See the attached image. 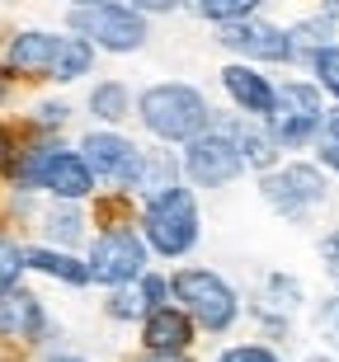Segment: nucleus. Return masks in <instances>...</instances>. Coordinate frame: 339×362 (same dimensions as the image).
Segmentation results:
<instances>
[{
	"instance_id": "f257e3e1",
	"label": "nucleus",
	"mask_w": 339,
	"mask_h": 362,
	"mask_svg": "<svg viewBox=\"0 0 339 362\" xmlns=\"http://www.w3.org/2000/svg\"><path fill=\"white\" fill-rule=\"evenodd\" d=\"M137 226H142V240H146L151 255H161V259L193 255V250H198V235H203V212H198L193 188L179 179V184L142 198Z\"/></svg>"
},
{
	"instance_id": "0eeeda50",
	"label": "nucleus",
	"mask_w": 339,
	"mask_h": 362,
	"mask_svg": "<svg viewBox=\"0 0 339 362\" xmlns=\"http://www.w3.org/2000/svg\"><path fill=\"white\" fill-rule=\"evenodd\" d=\"M179 170H184V179H189L193 188H226L245 175V156H241V146L231 141L226 127L207 122L198 136H189V141L179 146Z\"/></svg>"
},
{
	"instance_id": "f3484780",
	"label": "nucleus",
	"mask_w": 339,
	"mask_h": 362,
	"mask_svg": "<svg viewBox=\"0 0 339 362\" xmlns=\"http://www.w3.org/2000/svg\"><path fill=\"white\" fill-rule=\"evenodd\" d=\"M38 230H42V245H57V250H76V245L85 240V230H90V221H85L81 202H57L38 216Z\"/></svg>"
},
{
	"instance_id": "7ed1b4c3",
	"label": "nucleus",
	"mask_w": 339,
	"mask_h": 362,
	"mask_svg": "<svg viewBox=\"0 0 339 362\" xmlns=\"http://www.w3.org/2000/svg\"><path fill=\"white\" fill-rule=\"evenodd\" d=\"M170 301L189 310L193 325L207 334H226L241 320V292L212 269H175L170 273Z\"/></svg>"
},
{
	"instance_id": "aec40b11",
	"label": "nucleus",
	"mask_w": 339,
	"mask_h": 362,
	"mask_svg": "<svg viewBox=\"0 0 339 362\" xmlns=\"http://www.w3.org/2000/svg\"><path fill=\"white\" fill-rule=\"evenodd\" d=\"M184 179V170H179V156H170V151H142V175H137V198H151V193H161V188L179 184Z\"/></svg>"
},
{
	"instance_id": "c756f323",
	"label": "nucleus",
	"mask_w": 339,
	"mask_h": 362,
	"mask_svg": "<svg viewBox=\"0 0 339 362\" xmlns=\"http://www.w3.org/2000/svg\"><path fill=\"white\" fill-rule=\"evenodd\" d=\"M137 292H142V301H146V310H156V306H170V278L165 273H142L137 278Z\"/></svg>"
},
{
	"instance_id": "ddd939ff",
	"label": "nucleus",
	"mask_w": 339,
	"mask_h": 362,
	"mask_svg": "<svg viewBox=\"0 0 339 362\" xmlns=\"http://www.w3.org/2000/svg\"><path fill=\"white\" fill-rule=\"evenodd\" d=\"M47 334V306L42 296H33L28 287H5L0 292V339L10 344H38Z\"/></svg>"
},
{
	"instance_id": "f704fd0d",
	"label": "nucleus",
	"mask_w": 339,
	"mask_h": 362,
	"mask_svg": "<svg viewBox=\"0 0 339 362\" xmlns=\"http://www.w3.org/2000/svg\"><path fill=\"white\" fill-rule=\"evenodd\" d=\"M67 10H90V5H104V0H62Z\"/></svg>"
},
{
	"instance_id": "2eb2a0df",
	"label": "nucleus",
	"mask_w": 339,
	"mask_h": 362,
	"mask_svg": "<svg viewBox=\"0 0 339 362\" xmlns=\"http://www.w3.org/2000/svg\"><path fill=\"white\" fill-rule=\"evenodd\" d=\"M193 339H198V325L175 301L142 315V349H151V353H189Z\"/></svg>"
},
{
	"instance_id": "58836bf2",
	"label": "nucleus",
	"mask_w": 339,
	"mask_h": 362,
	"mask_svg": "<svg viewBox=\"0 0 339 362\" xmlns=\"http://www.w3.org/2000/svg\"><path fill=\"white\" fill-rule=\"evenodd\" d=\"M321 10H330V14H339V0H321Z\"/></svg>"
},
{
	"instance_id": "9b49d317",
	"label": "nucleus",
	"mask_w": 339,
	"mask_h": 362,
	"mask_svg": "<svg viewBox=\"0 0 339 362\" xmlns=\"http://www.w3.org/2000/svg\"><path fill=\"white\" fill-rule=\"evenodd\" d=\"M57 42H62V33H52V28H19L10 47L0 52V66L10 81H47L57 62Z\"/></svg>"
},
{
	"instance_id": "2f4dec72",
	"label": "nucleus",
	"mask_w": 339,
	"mask_h": 362,
	"mask_svg": "<svg viewBox=\"0 0 339 362\" xmlns=\"http://www.w3.org/2000/svg\"><path fill=\"white\" fill-rule=\"evenodd\" d=\"M316 255H321V269H326V278L335 282V292H339V230H326V235H321Z\"/></svg>"
},
{
	"instance_id": "b1692460",
	"label": "nucleus",
	"mask_w": 339,
	"mask_h": 362,
	"mask_svg": "<svg viewBox=\"0 0 339 362\" xmlns=\"http://www.w3.org/2000/svg\"><path fill=\"white\" fill-rule=\"evenodd\" d=\"M264 0H184V10H193L207 24H231V19H245V14H259Z\"/></svg>"
},
{
	"instance_id": "dca6fc26",
	"label": "nucleus",
	"mask_w": 339,
	"mask_h": 362,
	"mask_svg": "<svg viewBox=\"0 0 339 362\" xmlns=\"http://www.w3.org/2000/svg\"><path fill=\"white\" fill-rule=\"evenodd\" d=\"M24 269L42 273L52 282H67V287H90V264H85L76 250H57V245H24Z\"/></svg>"
},
{
	"instance_id": "4be33fe9",
	"label": "nucleus",
	"mask_w": 339,
	"mask_h": 362,
	"mask_svg": "<svg viewBox=\"0 0 339 362\" xmlns=\"http://www.w3.org/2000/svg\"><path fill=\"white\" fill-rule=\"evenodd\" d=\"M259 306L264 310H278V315H287L292 320V310H301V301H306V287H301L292 273H269L264 278V287H259Z\"/></svg>"
},
{
	"instance_id": "cd10ccee",
	"label": "nucleus",
	"mask_w": 339,
	"mask_h": 362,
	"mask_svg": "<svg viewBox=\"0 0 339 362\" xmlns=\"http://www.w3.org/2000/svg\"><path fill=\"white\" fill-rule=\"evenodd\" d=\"M71 118V104H62V99H42V104H33V113H28V127L42 136H52L57 127H67Z\"/></svg>"
},
{
	"instance_id": "7c9ffc66",
	"label": "nucleus",
	"mask_w": 339,
	"mask_h": 362,
	"mask_svg": "<svg viewBox=\"0 0 339 362\" xmlns=\"http://www.w3.org/2000/svg\"><path fill=\"white\" fill-rule=\"evenodd\" d=\"M217 362H283V358L269 344H231V349L217 353Z\"/></svg>"
},
{
	"instance_id": "a878e982",
	"label": "nucleus",
	"mask_w": 339,
	"mask_h": 362,
	"mask_svg": "<svg viewBox=\"0 0 339 362\" xmlns=\"http://www.w3.org/2000/svg\"><path fill=\"white\" fill-rule=\"evenodd\" d=\"M311 146H316V165L339 179V104L326 108V122H321V132H316Z\"/></svg>"
},
{
	"instance_id": "9d476101",
	"label": "nucleus",
	"mask_w": 339,
	"mask_h": 362,
	"mask_svg": "<svg viewBox=\"0 0 339 362\" xmlns=\"http://www.w3.org/2000/svg\"><path fill=\"white\" fill-rule=\"evenodd\" d=\"M217 42L226 52H236L241 62H255V66H287V62H297L292 33L283 24H273V19H259V14L217 24Z\"/></svg>"
},
{
	"instance_id": "5701e85b",
	"label": "nucleus",
	"mask_w": 339,
	"mask_h": 362,
	"mask_svg": "<svg viewBox=\"0 0 339 362\" xmlns=\"http://www.w3.org/2000/svg\"><path fill=\"white\" fill-rule=\"evenodd\" d=\"M301 66L316 76V85H321V94H330L339 104V42H326V47H316V52L301 57Z\"/></svg>"
},
{
	"instance_id": "72a5a7b5",
	"label": "nucleus",
	"mask_w": 339,
	"mask_h": 362,
	"mask_svg": "<svg viewBox=\"0 0 339 362\" xmlns=\"http://www.w3.org/2000/svg\"><path fill=\"white\" fill-rule=\"evenodd\" d=\"M132 362H193L189 353H151V349H142Z\"/></svg>"
},
{
	"instance_id": "c9c22d12",
	"label": "nucleus",
	"mask_w": 339,
	"mask_h": 362,
	"mask_svg": "<svg viewBox=\"0 0 339 362\" xmlns=\"http://www.w3.org/2000/svg\"><path fill=\"white\" fill-rule=\"evenodd\" d=\"M5 99H10V76H5V66H0V108H5Z\"/></svg>"
},
{
	"instance_id": "393cba45",
	"label": "nucleus",
	"mask_w": 339,
	"mask_h": 362,
	"mask_svg": "<svg viewBox=\"0 0 339 362\" xmlns=\"http://www.w3.org/2000/svg\"><path fill=\"white\" fill-rule=\"evenodd\" d=\"M104 315H109V320H118V325H142L146 301H142V292H137V282H127V287H109Z\"/></svg>"
},
{
	"instance_id": "a211bd4d",
	"label": "nucleus",
	"mask_w": 339,
	"mask_h": 362,
	"mask_svg": "<svg viewBox=\"0 0 339 362\" xmlns=\"http://www.w3.org/2000/svg\"><path fill=\"white\" fill-rule=\"evenodd\" d=\"M85 108L104 127H118V122H127L137 113V94H132V85H122V81H99V85H90Z\"/></svg>"
},
{
	"instance_id": "20e7f679",
	"label": "nucleus",
	"mask_w": 339,
	"mask_h": 362,
	"mask_svg": "<svg viewBox=\"0 0 339 362\" xmlns=\"http://www.w3.org/2000/svg\"><path fill=\"white\" fill-rule=\"evenodd\" d=\"M67 28L81 33V38L95 42V52H142L151 38L146 14H137L127 0H104V5H90V10H67Z\"/></svg>"
},
{
	"instance_id": "c85d7f7f",
	"label": "nucleus",
	"mask_w": 339,
	"mask_h": 362,
	"mask_svg": "<svg viewBox=\"0 0 339 362\" xmlns=\"http://www.w3.org/2000/svg\"><path fill=\"white\" fill-rule=\"evenodd\" d=\"M316 329H321V339L330 344V353H339V292L316 306Z\"/></svg>"
},
{
	"instance_id": "412c9836",
	"label": "nucleus",
	"mask_w": 339,
	"mask_h": 362,
	"mask_svg": "<svg viewBox=\"0 0 339 362\" xmlns=\"http://www.w3.org/2000/svg\"><path fill=\"white\" fill-rule=\"evenodd\" d=\"M287 33H292V47H297V62H301L306 52H316V47L335 42V33H339V14L316 10V14H306V19H297V24L287 28Z\"/></svg>"
},
{
	"instance_id": "f8f14e48",
	"label": "nucleus",
	"mask_w": 339,
	"mask_h": 362,
	"mask_svg": "<svg viewBox=\"0 0 339 362\" xmlns=\"http://www.w3.org/2000/svg\"><path fill=\"white\" fill-rule=\"evenodd\" d=\"M217 76H222L226 99L241 108L245 118H269L273 113V94H278V85H273L255 62H226Z\"/></svg>"
},
{
	"instance_id": "39448f33",
	"label": "nucleus",
	"mask_w": 339,
	"mask_h": 362,
	"mask_svg": "<svg viewBox=\"0 0 339 362\" xmlns=\"http://www.w3.org/2000/svg\"><path fill=\"white\" fill-rule=\"evenodd\" d=\"M259 198L283 221H306L316 207H326L330 179L311 160H283V165H273L269 175H259Z\"/></svg>"
},
{
	"instance_id": "6e6552de",
	"label": "nucleus",
	"mask_w": 339,
	"mask_h": 362,
	"mask_svg": "<svg viewBox=\"0 0 339 362\" xmlns=\"http://www.w3.org/2000/svg\"><path fill=\"white\" fill-rule=\"evenodd\" d=\"M146 240H142V230L132 226H104L90 240V255H85V264H90V278L99 282V287H127V282H137L142 273H146Z\"/></svg>"
},
{
	"instance_id": "4468645a",
	"label": "nucleus",
	"mask_w": 339,
	"mask_h": 362,
	"mask_svg": "<svg viewBox=\"0 0 339 362\" xmlns=\"http://www.w3.org/2000/svg\"><path fill=\"white\" fill-rule=\"evenodd\" d=\"M212 122H217V127H226L231 141L241 146L245 170H255V175H269L273 165H283V146L273 141V132H269V122H264V118H245V113L226 118V113H212Z\"/></svg>"
},
{
	"instance_id": "bb28decb",
	"label": "nucleus",
	"mask_w": 339,
	"mask_h": 362,
	"mask_svg": "<svg viewBox=\"0 0 339 362\" xmlns=\"http://www.w3.org/2000/svg\"><path fill=\"white\" fill-rule=\"evenodd\" d=\"M24 273H28V269H24V245L0 230V292H5V287H14Z\"/></svg>"
},
{
	"instance_id": "e433bc0d",
	"label": "nucleus",
	"mask_w": 339,
	"mask_h": 362,
	"mask_svg": "<svg viewBox=\"0 0 339 362\" xmlns=\"http://www.w3.org/2000/svg\"><path fill=\"white\" fill-rule=\"evenodd\" d=\"M47 362H90V358H81V353H52Z\"/></svg>"
},
{
	"instance_id": "6ab92c4d",
	"label": "nucleus",
	"mask_w": 339,
	"mask_h": 362,
	"mask_svg": "<svg viewBox=\"0 0 339 362\" xmlns=\"http://www.w3.org/2000/svg\"><path fill=\"white\" fill-rule=\"evenodd\" d=\"M90 71H95V42L67 28L62 42H57V62H52V76H47V81L71 85V81H81V76H90Z\"/></svg>"
},
{
	"instance_id": "f03ea898",
	"label": "nucleus",
	"mask_w": 339,
	"mask_h": 362,
	"mask_svg": "<svg viewBox=\"0 0 339 362\" xmlns=\"http://www.w3.org/2000/svg\"><path fill=\"white\" fill-rule=\"evenodd\" d=\"M142 127H146L156 141L165 146H184L189 136H198L212 122V108H207L203 90L189 81H156L137 94V113Z\"/></svg>"
},
{
	"instance_id": "4c0bfd02",
	"label": "nucleus",
	"mask_w": 339,
	"mask_h": 362,
	"mask_svg": "<svg viewBox=\"0 0 339 362\" xmlns=\"http://www.w3.org/2000/svg\"><path fill=\"white\" fill-rule=\"evenodd\" d=\"M306 362H339V358H330V353H311Z\"/></svg>"
},
{
	"instance_id": "423d86ee",
	"label": "nucleus",
	"mask_w": 339,
	"mask_h": 362,
	"mask_svg": "<svg viewBox=\"0 0 339 362\" xmlns=\"http://www.w3.org/2000/svg\"><path fill=\"white\" fill-rule=\"evenodd\" d=\"M269 132L283 151H301L311 146L321 122H326V94L316 81H278V94H273V113L269 118Z\"/></svg>"
},
{
	"instance_id": "473e14b6",
	"label": "nucleus",
	"mask_w": 339,
	"mask_h": 362,
	"mask_svg": "<svg viewBox=\"0 0 339 362\" xmlns=\"http://www.w3.org/2000/svg\"><path fill=\"white\" fill-rule=\"evenodd\" d=\"M137 14H146V19H161V14H175L184 0H127Z\"/></svg>"
},
{
	"instance_id": "1a4fd4ad",
	"label": "nucleus",
	"mask_w": 339,
	"mask_h": 362,
	"mask_svg": "<svg viewBox=\"0 0 339 362\" xmlns=\"http://www.w3.org/2000/svg\"><path fill=\"white\" fill-rule=\"evenodd\" d=\"M76 151L85 156L95 184L113 188V193H132L137 188V175H142V146H137L132 136H122L118 127H95V132H85Z\"/></svg>"
}]
</instances>
